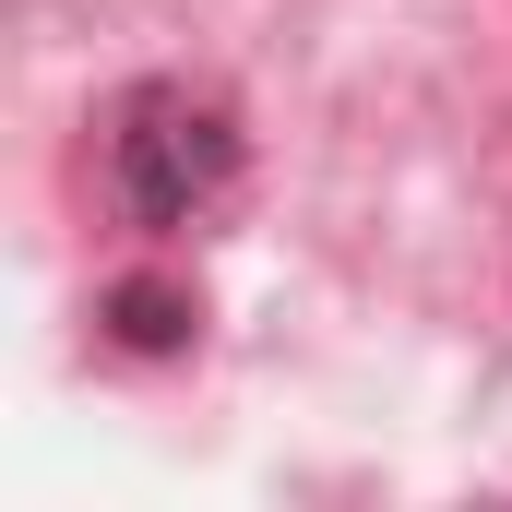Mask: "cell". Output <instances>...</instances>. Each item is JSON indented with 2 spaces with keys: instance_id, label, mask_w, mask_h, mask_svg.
<instances>
[{
  "instance_id": "cell-1",
  "label": "cell",
  "mask_w": 512,
  "mask_h": 512,
  "mask_svg": "<svg viewBox=\"0 0 512 512\" xmlns=\"http://www.w3.org/2000/svg\"><path fill=\"white\" fill-rule=\"evenodd\" d=\"M227 179H239V120H227V96H191V84H131L120 120H108V191H120L131 227H191V215H215L227 203Z\"/></svg>"
},
{
  "instance_id": "cell-2",
  "label": "cell",
  "mask_w": 512,
  "mask_h": 512,
  "mask_svg": "<svg viewBox=\"0 0 512 512\" xmlns=\"http://www.w3.org/2000/svg\"><path fill=\"white\" fill-rule=\"evenodd\" d=\"M108 322H120V346H179V334H191V298H167V286H120Z\"/></svg>"
}]
</instances>
